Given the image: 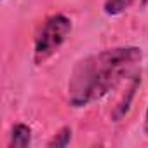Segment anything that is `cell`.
Returning <instances> with one entry per match:
<instances>
[{
    "mask_svg": "<svg viewBox=\"0 0 148 148\" xmlns=\"http://www.w3.org/2000/svg\"><path fill=\"white\" fill-rule=\"evenodd\" d=\"M141 58L139 47H113L79 61L68 84L70 105L82 108L101 99L131 75Z\"/></svg>",
    "mask_w": 148,
    "mask_h": 148,
    "instance_id": "obj_1",
    "label": "cell"
},
{
    "mask_svg": "<svg viewBox=\"0 0 148 148\" xmlns=\"http://www.w3.org/2000/svg\"><path fill=\"white\" fill-rule=\"evenodd\" d=\"M71 32V21L64 14H54L51 16L40 32L35 37V49H33V59L37 64H42L47 61L66 40V37Z\"/></svg>",
    "mask_w": 148,
    "mask_h": 148,
    "instance_id": "obj_2",
    "label": "cell"
},
{
    "mask_svg": "<svg viewBox=\"0 0 148 148\" xmlns=\"http://www.w3.org/2000/svg\"><path fill=\"white\" fill-rule=\"evenodd\" d=\"M30 143H32V129L26 124H16L11 132V146L26 148Z\"/></svg>",
    "mask_w": 148,
    "mask_h": 148,
    "instance_id": "obj_3",
    "label": "cell"
},
{
    "mask_svg": "<svg viewBox=\"0 0 148 148\" xmlns=\"http://www.w3.org/2000/svg\"><path fill=\"white\" fill-rule=\"evenodd\" d=\"M134 4V0H105V14L108 16H119L124 11H127Z\"/></svg>",
    "mask_w": 148,
    "mask_h": 148,
    "instance_id": "obj_4",
    "label": "cell"
},
{
    "mask_svg": "<svg viewBox=\"0 0 148 148\" xmlns=\"http://www.w3.org/2000/svg\"><path fill=\"white\" fill-rule=\"evenodd\" d=\"M70 139H71V129L70 127H63V129H59L58 131V134L49 141V145L47 146H51V148H64V146H68L70 145Z\"/></svg>",
    "mask_w": 148,
    "mask_h": 148,
    "instance_id": "obj_5",
    "label": "cell"
},
{
    "mask_svg": "<svg viewBox=\"0 0 148 148\" xmlns=\"http://www.w3.org/2000/svg\"><path fill=\"white\" fill-rule=\"evenodd\" d=\"M145 132H148V108H146V113H145Z\"/></svg>",
    "mask_w": 148,
    "mask_h": 148,
    "instance_id": "obj_6",
    "label": "cell"
},
{
    "mask_svg": "<svg viewBox=\"0 0 148 148\" xmlns=\"http://www.w3.org/2000/svg\"><path fill=\"white\" fill-rule=\"evenodd\" d=\"M145 2H148V0H145Z\"/></svg>",
    "mask_w": 148,
    "mask_h": 148,
    "instance_id": "obj_7",
    "label": "cell"
}]
</instances>
